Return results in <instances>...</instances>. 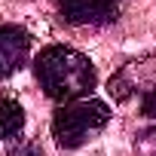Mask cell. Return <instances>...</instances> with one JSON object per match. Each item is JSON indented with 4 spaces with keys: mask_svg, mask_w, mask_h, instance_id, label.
Wrapping results in <instances>:
<instances>
[{
    "mask_svg": "<svg viewBox=\"0 0 156 156\" xmlns=\"http://www.w3.org/2000/svg\"><path fill=\"white\" fill-rule=\"evenodd\" d=\"M34 76L40 89L61 104L80 101L95 89V64L89 55L76 52L70 46H46L34 58Z\"/></svg>",
    "mask_w": 156,
    "mask_h": 156,
    "instance_id": "obj_1",
    "label": "cell"
},
{
    "mask_svg": "<svg viewBox=\"0 0 156 156\" xmlns=\"http://www.w3.org/2000/svg\"><path fill=\"white\" fill-rule=\"evenodd\" d=\"M110 119V107L98 98H80L61 104L52 116V138L58 147H80L89 135L101 132Z\"/></svg>",
    "mask_w": 156,
    "mask_h": 156,
    "instance_id": "obj_2",
    "label": "cell"
},
{
    "mask_svg": "<svg viewBox=\"0 0 156 156\" xmlns=\"http://www.w3.org/2000/svg\"><path fill=\"white\" fill-rule=\"evenodd\" d=\"M67 25H110L119 16V0H58Z\"/></svg>",
    "mask_w": 156,
    "mask_h": 156,
    "instance_id": "obj_3",
    "label": "cell"
},
{
    "mask_svg": "<svg viewBox=\"0 0 156 156\" xmlns=\"http://www.w3.org/2000/svg\"><path fill=\"white\" fill-rule=\"evenodd\" d=\"M31 52V37L19 25H0V80L12 76Z\"/></svg>",
    "mask_w": 156,
    "mask_h": 156,
    "instance_id": "obj_4",
    "label": "cell"
},
{
    "mask_svg": "<svg viewBox=\"0 0 156 156\" xmlns=\"http://www.w3.org/2000/svg\"><path fill=\"white\" fill-rule=\"evenodd\" d=\"M25 129V110L12 98H0V141H12Z\"/></svg>",
    "mask_w": 156,
    "mask_h": 156,
    "instance_id": "obj_5",
    "label": "cell"
},
{
    "mask_svg": "<svg viewBox=\"0 0 156 156\" xmlns=\"http://www.w3.org/2000/svg\"><path fill=\"white\" fill-rule=\"evenodd\" d=\"M135 153L138 156H156V126L141 129L135 135Z\"/></svg>",
    "mask_w": 156,
    "mask_h": 156,
    "instance_id": "obj_6",
    "label": "cell"
},
{
    "mask_svg": "<svg viewBox=\"0 0 156 156\" xmlns=\"http://www.w3.org/2000/svg\"><path fill=\"white\" fill-rule=\"evenodd\" d=\"M6 156H43V150L34 144V141H25V138H12Z\"/></svg>",
    "mask_w": 156,
    "mask_h": 156,
    "instance_id": "obj_7",
    "label": "cell"
},
{
    "mask_svg": "<svg viewBox=\"0 0 156 156\" xmlns=\"http://www.w3.org/2000/svg\"><path fill=\"white\" fill-rule=\"evenodd\" d=\"M141 113L144 116H156V89H144V95H141Z\"/></svg>",
    "mask_w": 156,
    "mask_h": 156,
    "instance_id": "obj_8",
    "label": "cell"
}]
</instances>
